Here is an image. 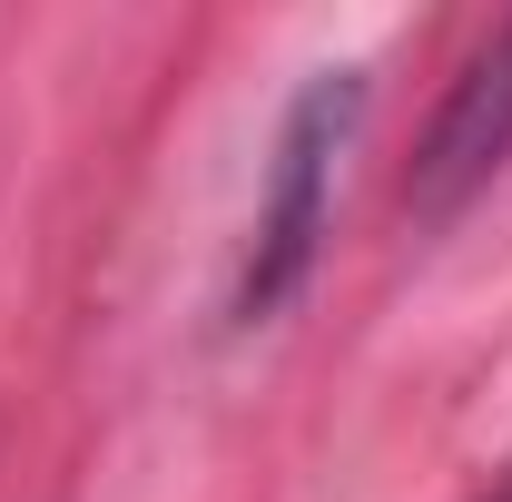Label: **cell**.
I'll use <instances>...</instances> for the list:
<instances>
[{
    "mask_svg": "<svg viewBox=\"0 0 512 502\" xmlns=\"http://www.w3.org/2000/svg\"><path fill=\"white\" fill-rule=\"evenodd\" d=\"M365 99H375V89H365V69H355V60H345V69H316V79L286 99V119H276V158H266V197H256L237 286H227V315H237V325H266V315L306 286L325 227H335V168H345V148H355V128H365Z\"/></svg>",
    "mask_w": 512,
    "mask_h": 502,
    "instance_id": "obj_1",
    "label": "cell"
},
{
    "mask_svg": "<svg viewBox=\"0 0 512 502\" xmlns=\"http://www.w3.org/2000/svg\"><path fill=\"white\" fill-rule=\"evenodd\" d=\"M503 158H512V20L473 50V69L453 79L444 119H434L424 158H414V178H404V207H414V217H453V207L483 188Z\"/></svg>",
    "mask_w": 512,
    "mask_h": 502,
    "instance_id": "obj_2",
    "label": "cell"
},
{
    "mask_svg": "<svg viewBox=\"0 0 512 502\" xmlns=\"http://www.w3.org/2000/svg\"><path fill=\"white\" fill-rule=\"evenodd\" d=\"M483 502H512V463H503V473H493V493H483Z\"/></svg>",
    "mask_w": 512,
    "mask_h": 502,
    "instance_id": "obj_3",
    "label": "cell"
}]
</instances>
